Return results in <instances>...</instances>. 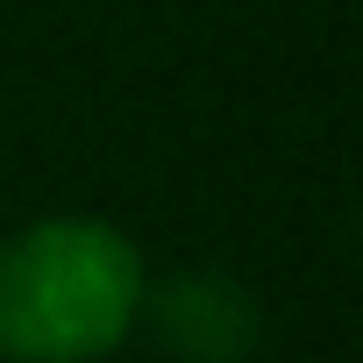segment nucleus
<instances>
[{
	"label": "nucleus",
	"instance_id": "f03ea898",
	"mask_svg": "<svg viewBox=\"0 0 363 363\" xmlns=\"http://www.w3.org/2000/svg\"><path fill=\"white\" fill-rule=\"evenodd\" d=\"M143 313H157V335L186 363H242L257 349V328H264L250 285H235L221 271H178V278H164L143 299Z\"/></svg>",
	"mask_w": 363,
	"mask_h": 363
},
{
	"label": "nucleus",
	"instance_id": "f257e3e1",
	"mask_svg": "<svg viewBox=\"0 0 363 363\" xmlns=\"http://www.w3.org/2000/svg\"><path fill=\"white\" fill-rule=\"evenodd\" d=\"M150 299L143 250L100 214H43L0 235V363H100Z\"/></svg>",
	"mask_w": 363,
	"mask_h": 363
}]
</instances>
